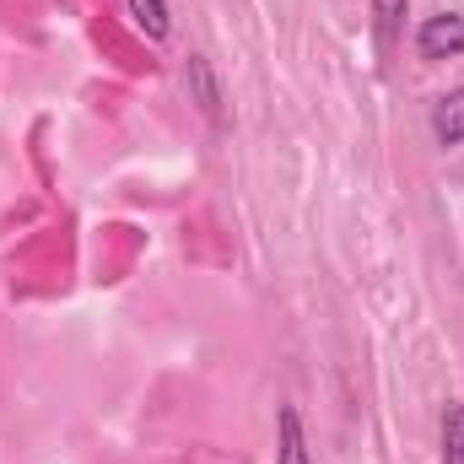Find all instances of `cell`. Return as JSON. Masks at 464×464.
Here are the masks:
<instances>
[{
	"label": "cell",
	"mask_w": 464,
	"mask_h": 464,
	"mask_svg": "<svg viewBox=\"0 0 464 464\" xmlns=\"http://www.w3.org/2000/svg\"><path fill=\"white\" fill-rule=\"evenodd\" d=\"M276 464H314V454H308V427H303V411L297 405H281L276 411Z\"/></svg>",
	"instance_id": "cell-4"
},
{
	"label": "cell",
	"mask_w": 464,
	"mask_h": 464,
	"mask_svg": "<svg viewBox=\"0 0 464 464\" xmlns=\"http://www.w3.org/2000/svg\"><path fill=\"white\" fill-rule=\"evenodd\" d=\"M416 54L421 60H464V11L459 5H443V11H432V16H421L416 22Z\"/></svg>",
	"instance_id": "cell-2"
},
{
	"label": "cell",
	"mask_w": 464,
	"mask_h": 464,
	"mask_svg": "<svg viewBox=\"0 0 464 464\" xmlns=\"http://www.w3.org/2000/svg\"><path fill=\"white\" fill-rule=\"evenodd\" d=\"M184 92H189L195 114L206 119L211 130H227V87H222L211 54H189V60H184Z\"/></svg>",
	"instance_id": "cell-1"
},
{
	"label": "cell",
	"mask_w": 464,
	"mask_h": 464,
	"mask_svg": "<svg viewBox=\"0 0 464 464\" xmlns=\"http://www.w3.org/2000/svg\"><path fill=\"white\" fill-rule=\"evenodd\" d=\"M367 5H372V27H378V38L394 44V38L405 33V11H411V0H367Z\"/></svg>",
	"instance_id": "cell-7"
},
{
	"label": "cell",
	"mask_w": 464,
	"mask_h": 464,
	"mask_svg": "<svg viewBox=\"0 0 464 464\" xmlns=\"http://www.w3.org/2000/svg\"><path fill=\"white\" fill-rule=\"evenodd\" d=\"M124 11H130V22H135L151 44H168V33H173V11H168V0H124Z\"/></svg>",
	"instance_id": "cell-5"
},
{
	"label": "cell",
	"mask_w": 464,
	"mask_h": 464,
	"mask_svg": "<svg viewBox=\"0 0 464 464\" xmlns=\"http://www.w3.org/2000/svg\"><path fill=\"white\" fill-rule=\"evenodd\" d=\"M438 432H443V464H464V405H459V400H449V405H443Z\"/></svg>",
	"instance_id": "cell-6"
},
{
	"label": "cell",
	"mask_w": 464,
	"mask_h": 464,
	"mask_svg": "<svg viewBox=\"0 0 464 464\" xmlns=\"http://www.w3.org/2000/svg\"><path fill=\"white\" fill-rule=\"evenodd\" d=\"M427 130H432L438 146H464V87H449V92L432 98V109H427Z\"/></svg>",
	"instance_id": "cell-3"
}]
</instances>
